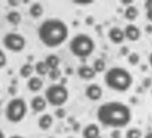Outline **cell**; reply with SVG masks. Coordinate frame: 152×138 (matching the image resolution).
<instances>
[{
  "instance_id": "cell-19",
  "label": "cell",
  "mask_w": 152,
  "mask_h": 138,
  "mask_svg": "<svg viewBox=\"0 0 152 138\" xmlns=\"http://www.w3.org/2000/svg\"><path fill=\"white\" fill-rule=\"evenodd\" d=\"M34 72H35L39 77H41V76L48 75L49 68L47 66V64H45L44 61H38V62H35V65H34Z\"/></svg>"
},
{
  "instance_id": "cell-22",
  "label": "cell",
  "mask_w": 152,
  "mask_h": 138,
  "mask_svg": "<svg viewBox=\"0 0 152 138\" xmlns=\"http://www.w3.org/2000/svg\"><path fill=\"white\" fill-rule=\"evenodd\" d=\"M92 68L94 69V72H96V73H102V72L106 71V61H104V59H102V58H97V59H94Z\"/></svg>"
},
{
  "instance_id": "cell-24",
  "label": "cell",
  "mask_w": 152,
  "mask_h": 138,
  "mask_svg": "<svg viewBox=\"0 0 152 138\" xmlns=\"http://www.w3.org/2000/svg\"><path fill=\"white\" fill-rule=\"evenodd\" d=\"M140 54H137V52H131V54H128V64L130 65H132V66H135V65H138L140 64Z\"/></svg>"
},
{
  "instance_id": "cell-23",
  "label": "cell",
  "mask_w": 152,
  "mask_h": 138,
  "mask_svg": "<svg viewBox=\"0 0 152 138\" xmlns=\"http://www.w3.org/2000/svg\"><path fill=\"white\" fill-rule=\"evenodd\" d=\"M125 138H142V131L137 127L128 128L125 133Z\"/></svg>"
},
{
  "instance_id": "cell-16",
  "label": "cell",
  "mask_w": 152,
  "mask_h": 138,
  "mask_svg": "<svg viewBox=\"0 0 152 138\" xmlns=\"http://www.w3.org/2000/svg\"><path fill=\"white\" fill-rule=\"evenodd\" d=\"M140 16V10H138V7H135L134 4L128 6V7H125L124 10V18L125 20H128V21H135L137 18Z\"/></svg>"
},
{
  "instance_id": "cell-10",
  "label": "cell",
  "mask_w": 152,
  "mask_h": 138,
  "mask_svg": "<svg viewBox=\"0 0 152 138\" xmlns=\"http://www.w3.org/2000/svg\"><path fill=\"white\" fill-rule=\"evenodd\" d=\"M96 72L90 65H80L77 68V76L80 77L82 80H92L96 77Z\"/></svg>"
},
{
  "instance_id": "cell-40",
  "label": "cell",
  "mask_w": 152,
  "mask_h": 138,
  "mask_svg": "<svg viewBox=\"0 0 152 138\" xmlns=\"http://www.w3.org/2000/svg\"><path fill=\"white\" fill-rule=\"evenodd\" d=\"M48 138H55V137H48Z\"/></svg>"
},
{
  "instance_id": "cell-29",
  "label": "cell",
  "mask_w": 152,
  "mask_h": 138,
  "mask_svg": "<svg viewBox=\"0 0 152 138\" xmlns=\"http://www.w3.org/2000/svg\"><path fill=\"white\" fill-rule=\"evenodd\" d=\"M147 20L149 23H152V9L151 10H147Z\"/></svg>"
},
{
  "instance_id": "cell-39",
  "label": "cell",
  "mask_w": 152,
  "mask_h": 138,
  "mask_svg": "<svg viewBox=\"0 0 152 138\" xmlns=\"http://www.w3.org/2000/svg\"><path fill=\"white\" fill-rule=\"evenodd\" d=\"M0 138H6V137H4V134H3V131H1V130H0Z\"/></svg>"
},
{
  "instance_id": "cell-7",
  "label": "cell",
  "mask_w": 152,
  "mask_h": 138,
  "mask_svg": "<svg viewBox=\"0 0 152 138\" xmlns=\"http://www.w3.org/2000/svg\"><path fill=\"white\" fill-rule=\"evenodd\" d=\"M26 38L18 33H7L3 37V45L7 51L11 52H21L26 48Z\"/></svg>"
},
{
  "instance_id": "cell-4",
  "label": "cell",
  "mask_w": 152,
  "mask_h": 138,
  "mask_svg": "<svg viewBox=\"0 0 152 138\" xmlns=\"http://www.w3.org/2000/svg\"><path fill=\"white\" fill-rule=\"evenodd\" d=\"M94 48H96V44L92 37L87 34H77L69 42V51L72 52V55L80 59H85L92 55Z\"/></svg>"
},
{
  "instance_id": "cell-32",
  "label": "cell",
  "mask_w": 152,
  "mask_h": 138,
  "mask_svg": "<svg viewBox=\"0 0 152 138\" xmlns=\"http://www.w3.org/2000/svg\"><path fill=\"white\" fill-rule=\"evenodd\" d=\"M121 55H128V48H127V47H123V48H121Z\"/></svg>"
},
{
  "instance_id": "cell-3",
  "label": "cell",
  "mask_w": 152,
  "mask_h": 138,
  "mask_svg": "<svg viewBox=\"0 0 152 138\" xmlns=\"http://www.w3.org/2000/svg\"><path fill=\"white\" fill-rule=\"evenodd\" d=\"M104 83L106 86L115 92H127L132 85V75L125 68L113 66L109 71H106L104 75Z\"/></svg>"
},
{
  "instance_id": "cell-31",
  "label": "cell",
  "mask_w": 152,
  "mask_h": 138,
  "mask_svg": "<svg viewBox=\"0 0 152 138\" xmlns=\"http://www.w3.org/2000/svg\"><path fill=\"white\" fill-rule=\"evenodd\" d=\"M142 85H144V88H149V85H151V79H149V77H148V79H145Z\"/></svg>"
},
{
  "instance_id": "cell-25",
  "label": "cell",
  "mask_w": 152,
  "mask_h": 138,
  "mask_svg": "<svg viewBox=\"0 0 152 138\" xmlns=\"http://www.w3.org/2000/svg\"><path fill=\"white\" fill-rule=\"evenodd\" d=\"M61 75H62V72H61L59 68H58V69H51V71L48 72V77L51 80H58L61 77Z\"/></svg>"
},
{
  "instance_id": "cell-2",
  "label": "cell",
  "mask_w": 152,
  "mask_h": 138,
  "mask_svg": "<svg viewBox=\"0 0 152 138\" xmlns=\"http://www.w3.org/2000/svg\"><path fill=\"white\" fill-rule=\"evenodd\" d=\"M69 37V28L59 18H48L38 27V38L47 48H56Z\"/></svg>"
},
{
  "instance_id": "cell-11",
  "label": "cell",
  "mask_w": 152,
  "mask_h": 138,
  "mask_svg": "<svg viewBox=\"0 0 152 138\" xmlns=\"http://www.w3.org/2000/svg\"><path fill=\"white\" fill-rule=\"evenodd\" d=\"M109 39L113 42V44H123L124 42V39H125V37H124V31L121 30L120 27H113V28H110L109 30Z\"/></svg>"
},
{
  "instance_id": "cell-36",
  "label": "cell",
  "mask_w": 152,
  "mask_h": 138,
  "mask_svg": "<svg viewBox=\"0 0 152 138\" xmlns=\"http://www.w3.org/2000/svg\"><path fill=\"white\" fill-rule=\"evenodd\" d=\"M144 138H152V131L151 133H147L145 135H144Z\"/></svg>"
},
{
  "instance_id": "cell-17",
  "label": "cell",
  "mask_w": 152,
  "mask_h": 138,
  "mask_svg": "<svg viewBox=\"0 0 152 138\" xmlns=\"http://www.w3.org/2000/svg\"><path fill=\"white\" fill-rule=\"evenodd\" d=\"M45 64H47V66L49 68V71L51 69H58L59 68V64H61V59L58 55H55V54H51L45 58Z\"/></svg>"
},
{
  "instance_id": "cell-6",
  "label": "cell",
  "mask_w": 152,
  "mask_h": 138,
  "mask_svg": "<svg viewBox=\"0 0 152 138\" xmlns=\"http://www.w3.org/2000/svg\"><path fill=\"white\" fill-rule=\"evenodd\" d=\"M27 109H28L27 103H26L24 99H21V97H13L7 103V106H6L4 116L10 123L17 124V123L23 121V118L26 117Z\"/></svg>"
},
{
  "instance_id": "cell-21",
  "label": "cell",
  "mask_w": 152,
  "mask_h": 138,
  "mask_svg": "<svg viewBox=\"0 0 152 138\" xmlns=\"http://www.w3.org/2000/svg\"><path fill=\"white\" fill-rule=\"evenodd\" d=\"M34 73V66L31 64H24L21 68H20V76L24 77V79H30Z\"/></svg>"
},
{
  "instance_id": "cell-15",
  "label": "cell",
  "mask_w": 152,
  "mask_h": 138,
  "mask_svg": "<svg viewBox=\"0 0 152 138\" xmlns=\"http://www.w3.org/2000/svg\"><path fill=\"white\" fill-rule=\"evenodd\" d=\"M52 124H54V118L51 114H42V116L38 118V127L44 130V131H47L49 128L52 127Z\"/></svg>"
},
{
  "instance_id": "cell-33",
  "label": "cell",
  "mask_w": 152,
  "mask_h": 138,
  "mask_svg": "<svg viewBox=\"0 0 152 138\" xmlns=\"http://www.w3.org/2000/svg\"><path fill=\"white\" fill-rule=\"evenodd\" d=\"M147 33L148 34H152V26L149 24V26H147Z\"/></svg>"
},
{
  "instance_id": "cell-18",
  "label": "cell",
  "mask_w": 152,
  "mask_h": 138,
  "mask_svg": "<svg viewBox=\"0 0 152 138\" xmlns=\"http://www.w3.org/2000/svg\"><path fill=\"white\" fill-rule=\"evenodd\" d=\"M28 13H30V16L33 17V18H39V17H42V14H44L42 4H41V3H33L31 7H30V10H28Z\"/></svg>"
},
{
  "instance_id": "cell-20",
  "label": "cell",
  "mask_w": 152,
  "mask_h": 138,
  "mask_svg": "<svg viewBox=\"0 0 152 138\" xmlns=\"http://www.w3.org/2000/svg\"><path fill=\"white\" fill-rule=\"evenodd\" d=\"M6 18H7V21L10 23V24H13V26H17V24H20L21 23V14L18 13V11L16 10H11L7 13V16H6Z\"/></svg>"
},
{
  "instance_id": "cell-30",
  "label": "cell",
  "mask_w": 152,
  "mask_h": 138,
  "mask_svg": "<svg viewBox=\"0 0 152 138\" xmlns=\"http://www.w3.org/2000/svg\"><path fill=\"white\" fill-rule=\"evenodd\" d=\"M111 137H113V138H121V135H120V131H118V130H115V131H113V134H111Z\"/></svg>"
},
{
  "instance_id": "cell-9",
  "label": "cell",
  "mask_w": 152,
  "mask_h": 138,
  "mask_svg": "<svg viewBox=\"0 0 152 138\" xmlns=\"http://www.w3.org/2000/svg\"><path fill=\"white\" fill-rule=\"evenodd\" d=\"M123 31H124L125 39H128L131 42H135V41H138L141 38V30H140V27H137L135 24H132V23L127 24Z\"/></svg>"
},
{
  "instance_id": "cell-13",
  "label": "cell",
  "mask_w": 152,
  "mask_h": 138,
  "mask_svg": "<svg viewBox=\"0 0 152 138\" xmlns=\"http://www.w3.org/2000/svg\"><path fill=\"white\" fill-rule=\"evenodd\" d=\"M47 104H48V103H47V100H45L44 96H34L33 99H31V103H30L33 111H35V113H42V111H45Z\"/></svg>"
},
{
  "instance_id": "cell-37",
  "label": "cell",
  "mask_w": 152,
  "mask_h": 138,
  "mask_svg": "<svg viewBox=\"0 0 152 138\" xmlns=\"http://www.w3.org/2000/svg\"><path fill=\"white\" fill-rule=\"evenodd\" d=\"M9 4H10V6H17L18 3H17V1H9Z\"/></svg>"
},
{
  "instance_id": "cell-1",
  "label": "cell",
  "mask_w": 152,
  "mask_h": 138,
  "mask_svg": "<svg viewBox=\"0 0 152 138\" xmlns=\"http://www.w3.org/2000/svg\"><path fill=\"white\" fill-rule=\"evenodd\" d=\"M97 120L104 127H110L114 130L124 128L130 124L132 118L130 106L121 101H107L103 103L97 109Z\"/></svg>"
},
{
  "instance_id": "cell-14",
  "label": "cell",
  "mask_w": 152,
  "mask_h": 138,
  "mask_svg": "<svg viewBox=\"0 0 152 138\" xmlns=\"http://www.w3.org/2000/svg\"><path fill=\"white\" fill-rule=\"evenodd\" d=\"M42 86H44V82L39 76H31L27 80V88L30 92L37 93V92H39V90L42 89Z\"/></svg>"
},
{
  "instance_id": "cell-12",
  "label": "cell",
  "mask_w": 152,
  "mask_h": 138,
  "mask_svg": "<svg viewBox=\"0 0 152 138\" xmlns=\"http://www.w3.org/2000/svg\"><path fill=\"white\" fill-rule=\"evenodd\" d=\"M82 137L83 138H100V128L97 124L90 123L82 130Z\"/></svg>"
},
{
  "instance_id": "cell-34",
  "label": "cell",
  "mask_w": 152,
  "mask_h": 138,
  "mask_svg": "<svg viewBox=\"0 0 152 138\" xmlns=\"http://www.w3.org/2000/svg\"><path fill=\"white\" fill-rule=\"evenodd\" d=\"M76 4H89V3H92V1H75Z\"/></svg>"
},
{
  "instance_id": "cell-38",
  "label": "cell",
  "mask_w": 152,
  "mask_h": 138,
  "mask_svg": "<svg viewBox=\"0 0 152 138\" xmlns=\"http://www.w3.org/2000/svg\"><path fill=\"white\" fill-rule=\"evenodd\" d=\"M10 138H24V137H21V135H11Z\"/></svg>"
},
{
  "instance_id": "cell-26",
  "label": "cell",
  "mask_w": 152,
  "mask_h": 138,
  "mask_svg": "<svg viewBox=\"0 0 152 138\" xmlns=\"http://www.w3.org/2000/svg\"><path fill=\"white\" fill-rule=\"evenodd\" d=\"M7 65V56L3 50H0V68H4Z\"/></svg>"
},
{
  "instance_id": "cell-8",
  "label": "cell",
  "mask_w": 152,
  "mask_h": 138,
  "mask_svg": "<svg viewBox=\"0 0 152 138\" xmlns=\"http://www.w3.org/2000/svg\"><path fill=\"white\" fill-rule=\"evenodd\" d=\"M85 96H86L89 100H92V101H97V100L102 99V96H103V89L100 85L97 83H90L89 86H86L85 89Z\"/></svg>"
},
{
  "instance_id": "cell-35",
  "label": "cell",
  "mask_w": 152,
  "mask_h": 138,
  "mask_svg": "<svg viewBox=\"0 0 152 138\" xmlns=\"http://www.w3.org/2000/svg\"><path fill=\"white\" fill-rule=\"evenodd\" d=\"M148 62H149V66L152 68V52L149 54V58H148Z\"/></svg>"
},
{
  "instance_id": "cell-27",
  "label": "cell",
  "mask_w": 152,
  "mask_h": 138,
  "mask_svg": "<svg viewBox=\"0 0 152 138\" xmlns=\"http://www.w3.org/2000/svg\"><path fill=\"white\" fill-rule=\"evenodd\" d=\"M55 116L59 117V118H64V117L66 116V113L64 109H56V111H55Z\"/></svg>"
},
{
  "instance_id": "cell-5",
  "label": "cell",
  "mask_w": 152,
  "mask_h": 138,
  "mask_svg": "<svg viewBox=\"0 0 152 138\" xmlns=\"http://www.w3.org/2000/svg\"><path fill=\"white\" fill-rule=\"evenodd\" d=\"M44 97L47 100V103L54 107H61L64 106L69 99V90L66 89L65 85L61 83H54L47 88Z\"/></svg>"
},
{
  "instance_id": "cell-28",
  "label": "cell",
  "mask_w": 152,
  "mask_h": 138,
  "mask_svg": "<svg viewBox=\"0 0 152 138\" xmlns=\"http://www.w3.org/2000/svg\"><path fill=\"white\" fill-rule=\"evenodd\" d=\"M144 6H145V9H147V10H151V9H152V0L145 1V3H144Z\"/></svg>"
}]
</instances>
